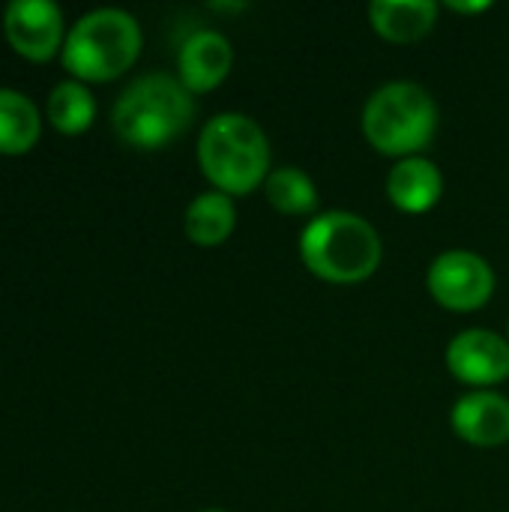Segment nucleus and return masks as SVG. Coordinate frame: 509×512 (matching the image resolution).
Instances as JSON below:
<instances>
[{"instance_id":"obj_1","label":"nucleus","mask_w":509,"mask_h":512,"mask_svg":"<svg viewBox=\"0 0 509 512\" xmlns=\"http://www.w3.org/2000/svg\"><path fill=\"white\" fill-rule=\"evenodd\" d=\"M381 258V234L351 210L318 213L300 234V261L312 276L333 285L366 282L381 267Z\"/></svg>"},{"instance_id":"obj_2","label":"nucleus","mask_w":509,"mask_h":512,"mask_svg":"<svg viewBox=\"0 0 509 512\" xmlns=\"http://www.w3.org/2000/svg\"><path fill=\"white\" fill-rule=\"evenodd\" d=\"M198 165L216 192L249 195L270 177V141L264 129L240 111L216 114L198 135Z\"/></svg>"},{"instance_id":"obj_3","label":"nucleus","mask_w":509,"mask_h":512,"mask_svg":"<svg viewBox=\"0 0 509 512\" xmlns=\"http://www.w3.org/2000/svg\"><path fill=\"white\" fill-rule=\"evenodd\" d=\"M195 117V99L180 78L147 72L135 78L114 102V132L141 150H156L180 138Z\"/></svg>"},{"instance_id":"obj_4","label":"nucleus","mask_w":509,"mask_h":512,"mask_svg":"<svg viewBox=\"0 0 509 512\" xmlns=\"http://www.w3.org/2000/svg\"><path fill=\"white\" fill-rule=\"evenodd\" d=\"M438 129V105L432 93L414 81L381 84L363 105L366 141L393 159L420 156Z\"/></svg>"},{"instance_id":"obj_5","label":"nucleus","mask_w":509,"mask_h":512,"mask_svg":"<svg viewBox=\"0 0 509 512\" xmlns=\"http://www.w3.org/2000/svg\"><path fill=\"white\" fill-rule=\"evenodd\" d=\"M141 51L138 21L114 6L81 15L63 39V66L84 81L123 75Z\"/></svg>"},{"instance_id":"obj_6","label":"nucleus","mask_w":509,"mask_h":512,"mask_svg":"<svg viewBox=\"0 0 509 512\" xmlns=\"http://www.w3.org/2000/svg\"><path fill=\"white\" fill-rule=\"evenodd\" d=\"M426 288L450 312H477L495 294V270L471 249H450L429 264Z\"/></svg>"},{"instance_id":"obj_7","label":"nucleus","mask_w":509,"mask_h":512,"mask_svg":"<svg viewBox=\"0 0 509 512\" xmlns=\"http://www.w3.org/2000/svg\"><path fill=\"white\" fill-rule=\"evenodd\" d=\"M444 360L450 375L471 390H489L509 378V342L495 330H462L450 339Z\"/></svg>"},{"instance_id":"obj_8","label":"nucleus","mask_w":509,"mask_h":512,"mask_svg":"<svg viewBox=\"0 0 509 512\" xmlns=\"http://www.w3.org/2000/svg\"><path fill=\"white\" fill-rule=\"evenodd\" d=\"M12 48L30 60H48L63 39V12L51 0H12L3 12Z\"/></svg>"},{"instance_id":"obj_9","label":"nucleus","mask_w":509,"mask_h":512,"mask_svg":"<svg viewBox=\"0 0 509 512\" xmlns=\"http://www.w3.org/2000/svg\"><path fill=\"white\" fill-rule=\"evenodd\" d=\"M450 426L471 447H504L509 441V399L495 390H471L456 399Z\"/></svg>"},{"instance_id":"obj_10","label":"nucleus","mask_w":509,"mask_h":512,"mask_svg":"<svg viewBox=\"0 0 509 512\" xmlns=\"http://www.w3.org/2000/svg\"><path fill=\"white\" fill-rule=\"evenodd\" d=\"M231 66H234V48L228 36H222L219 30L189 33L177 54V72H180L177 78L192 96L216 90L228 78Z\"/></svg>"},{"instance_id":"obj_11","label":"nucleus","mask_w":509,"mask_h":512,"mask_svg":"<svg viewBox=\"0 0 509 512\" xmlns=\"http://www.w3.org/2000/svg\"><path fill=\"white\" fill-rule=\"evenodd\" d=\"M444 195L441 168L426 156L399 159L387 174V198L396 210L408 216L429 213Z\"/></svg>"},{"instance_id":"obj_12","label":"nucleus","mask_w":509,"mask_h":512,"mask_svg":"<svg viewBox=\"0 0 509 512\" xmlns=\"http://www.w3.org/2000/svg\"><path fill=\"white\" fill-rule=\"evenodd\" d=\"M375 33L393 45H411L429 36L438 24V3L432 0H375L369 3Z\"/></svg>"},{"instance_id":"obj_13","label":"nucleus","mask_w":509,"mask_h":512,"mask_svg":"<svg viewBox=\"0 0 509 512\" xmlns=\"http://www.w3.org/2000/svg\"><path fill=\"white\" fill-rule=\"evenodd\" d=\"M183 228H186V237L195 243V246H204V249H213V246H222L234 228H237V207H234V198L225 195V192H201L198 198H192V204L186 207V216H183Z\"/></svg>"},{"instance_id":"obj_14","label":"nucleus","mask_w":509,"mask_h":512,"mask_svg":"<svg viewBox=\"0 0 509 512\" xmlns=\"http://www.w3.org/2000/svg\"><path fill=\"white\" fill-rule=\"evenodd\" d=\"M267 204L282 216H309L318 210V186L315 180L294 165L273 168L264 183Z\"/></svg>"},{"instance_id":"obj_15","label":"nucleus","mask_w":509,"mask_h":512,"mask_svg":"<svg viewBox=\"0 0 509 512\" xmlns=\"http://www.w3.org/2000/svg\"><path fill=\"white\" fill-rule=\"evenodd\" d=\"M39 138L36 105L9 87H0V153H24Z\"/></svg>"},{"instance_id":"obj_16","label":"nucleus","mask_w":509,"mask_h":512,"mask_svg":"<svg viewBox=\"0 0 509 512\" xmlns=\"http://www.w3.org/2000/svg\"><path fill=\"white\" fill-rule=\"evenodd\" d=\"M96 117L93 93L81 81H60L48 96V120L57 132L75 135L84 132Z\"/></svg>"},{"instance_id":"obj_17","label":"nucleus","mask_w":509,"mask_h":512,"mask_svg":"<svg viewBox=\"0 0 509 512\" xmlns=\"http://www.w3.org/2000/svg\"><path fill=\"white\" fill-rule=\"evenodd\" d=\"M447 6H450L453 12H462V15H474V12H486V9H489L492 3H489V0H477V3H462V0H450Z\"/></svg>"},{"instance_id":"obj_18","label":"nucleus","mask_w":509,"mask_h":512,"mask_svg":"<svg viewBox=\"0 0 509 512\" xmlns=\"http://www.w3.org/2000/svg\"><path fill=\"white\" fill-rule=\"evenodd\" d=\"M201 512H222V510H201Z\"/></svg>"},{"instance_id":"obj_19","label":"nucleus","mask_w":509,"mask_h":512,"mask_svg":"<svg viewBox=\"0 0 509 512\" xmlns=\"http://www.w3.org/2000/svg\"><path fill=\"white\" fill-rule=\"evenodd\" d=\"M507 342H509V327H507Z\"/></svg>"}]
</instances>
